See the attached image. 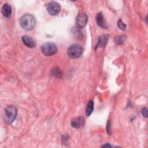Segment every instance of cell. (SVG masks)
Segmentation results:
<instances>
[{
    "label": "cell",
    "instance_id": "1",
    "mask_svg": "<svg viewBox=\"0 0 148 148\" xmlns=\"http://www.w3.org/2000/svg\"><path fill=\"white\" fill-rule=\"evenodd\" d=\"M21 27L26 30H31L36 25V20L34 17L30 14H25L20 19Z\"/></svg>",
    "mask_w": 148,
    "mask_h": 148
},
{
    "label": "cell",
    "instance_id": "2",
    "mask_svg": "<svg viewBox=\"0 0 148 148\" xmlns=\"http://www.w3.org/2000/svg\"><path fill=\"white\" fill-rule=\"evenodd\" d=\"M17 114V109L13 106H7L4 110L3 119L7 124H12L15 120Z\"/></svg>",
    "mask_w": 148,
    "mask_h": 148
},
{
    "label": "cell",
    "instance_id": "3",
    "mask_svg": "<svg viewBox=\"0 0 148 148\" xmlns=\"http://www.w3.org/2000/svg\"><path fill=\"white\" fill-rule=\"evenodd\" d=\"M83 52V47L78 44L71 45L67 50L68 56L71 58H77L80 57Z\"/></svg>",
    "mask_w": 148,
    "mask_h": 148
},
{
    "label": "cell",
    "instance_id": "4",
    "mask_svg": "<svg viewBox=\"0 0 148 148\" xmlns=\"http://www.w3.org/2000/svg\"><path fill=\"white\" fill-rule=\"evenodd\" d=\"M41 51L46 56H51L57 51L56 45L52 42H46L43 44L40 47Z\"/></svg>",
    "mask_w": 148,
    "mask_h": 148
},
{
    "label": "cell",
    "instance_id": "5",
    "mask_svg": "<svg viewBox=\"0 0 148 148\" xmlns=\"http://www.w3.org/2000/svg\"><path fill=\"white\" fill-rule=\"evenodd\" d=\"M88 17L85 13H79L76 17V26L78 28H84L87 23Z\"/></svg>",
    "mask_w": 148,
    "mask_h": 148
},
{
    "label": "cell",
    "instance_id": "6",
    "mask_svg": "<svg viewBox=\"0 0 148 148\" xmlns=\"http://www.w3.org/2000/svg\"><path fill=\"white\" fill-rule=\"evenodd\" d=\"M47 9L50 15L56 16L61 10V6L57 2L53 1L49 3Z\"/></svg>",
    "mask_w": 148,
    "mask_h": 148
},
{
    "label": "cell",
    "instance_id": "7",
    "mask_svg": "<svg viewBox=\"0 0 148 148\" xmlns=\"http://www.w3.org/2000/svg\"><path fill=\"white\" fill-rule=\"evenodd\" d=\"M23 43L29 48H34L36 46L35 41L33 38L28 35H24L21 38Z\"/></svg>",
    "mask_w": 148,
    "mask_h": 148
},
{
    "label": "cell",
    "instance_id": "8",
    "mask_svg": "<svg viewBox=\"0 0 148 148\" xmlns=\"http://www.w3.org/2000/svg\"><path fill=\"white\" fill-rule=\"evenodd\" d=\"M84 123V119L82 117H75L71 121V125L75 128H81Z\"/></svg>",
    "mask_w": 148,
    "mask_h": 148
},
{
    "label": "cell",
    "instance_id": "9",
    "mask_svg": "<svg viewBox=\"0 0 148 148\" xmlns=\"http://www.w3.org/2000/svg\"><path fill=\"white\" fill-rule=\"evenodd\" d=\"M12 7L8 3H5L1 9V12L2 15L6 18H10L11 14H12Z\"/></svg>",
    "mask_w": 148,
    "mask_h": 148
},
{
    "label": "cell",
    "instance_id": "10",
    "mask_svg": "<svg viewBox=\"0 0 148 148\" xmlns=\"http://www.w3.org/2000/svg\"><path fill=\"white\" fill-rule=\"evenodd\" d=\"M109 36L108 35H102L98 38V43L96 46V48L105 47L108 43Z\"/></svg>",
    "mask_w": 148,
    "mask_h": 148
},
{
    "label": "cell",
    "instance_id": "11",
    "mask_svg": "<svg viewBox=\"0 0 148 148\" xmlns=\"http://www.w3.org/2000/svg\"><path fill=\"white\" fill-rule=\"evenodd\" d=\"M96 21H97V24L100 27L103 28H106L107 27L105 20L104 19V17H103V14L101 12H99L97 14Z\"/></svg>",
    "mask_w": 148,
    "mask_h": 148
},
{
    "label": "cell",
    "instance_id": "12",
    "mask_svg": "<svg viewBox=\"0 0 148 148\" xmlns=\"http://www.w3.org/2000/svg\"><path fill=\"white\" fill-rule=\"evenodd\" d=\"M94 110V102L92 101H90L87 104L86 108V114L87 116H90Z\"/></svg>",
    "mask_w": 148,
    "mask_h": 148
},
{
    "label": "cell",
    "instance_id": "13",
    "mask_svg": "<svg viewBox=\"0 0 148 148\" xmlns=\"http://www.w3.org/2000/svg\"><path fill=\"white\" fill-rule=\"evenodd\" d=\"M125 39H126L125 35H120V36H116L114 39V41L117 45H121L125 42Z\"/></svg>",
    "mask_w": 148,
    "mask_h": 148
},
{
    "label": "cell",
    "instance_id": "14",
    "mask_svg": "<svg viewBox=\"0 0 148 148\" xmlns=\"http://www.w3.org/2000/svg\"><path fill=\"white\" fill-rule=\"evenodd\" d=\"M52 75L56 77H61L62 75V73L60 68H55L52 71Z\"/></svg>",
    "mask_w": 148,
    "mask_h": 148
},
{
    "label": "cell",
    "instance_id": "15",
    "mask_svg": "<svg viewBox=\"0 0 148 148\" xmlns=\"http://www.w3.org/2000/svg\"><path fill=\"white\" fill-rule=\"evenodd\" d=\"M79 29H80V28H78L76 27V28L74 29V31H73V34L75 35L76 38H77V39L83 38V36L82 34V31Z\"/></svg>",
    "mask_w": 148,
    "mask_h": 148
},
{
    "label": "cell",
    "instance_id": "16",
    "mask_svg": "<svg viewBox=\"0 0 148 148\" xmlns=\"http://www.w3.org/2000/svg\"><path fill=\"white\" fill-rule=\"evenodd\" d=\"M118 27L120 29H121L122 31H125L126 29V25L125 23H124L121 20H120L118 22Z\"/></svg>",
    "mask_w": 148,
    "mask_h": 148
},
{
    "label": "cell",
    "instance_id": "17",
    "mask_svg": "<svg viewBox=\"0 0 148 148\" xmlns=\"http://www.w3.org/2000/svg\"><path fill=\"white\" fill-rule=\"evenodd\" d=\"M106 131L107 132L110 134L111 132V128H110V121H108L106 123Z\"/></svg>",
    "mask_w": 148,
    "mask_h": 148
},
{
    "label": "cell",
    "instance_id": "18",
    "mask_svg": "<svg viewBox=\"0 0 148 148\" xmlns=\"http://www.w3.org/2000/svg\"><path fill=\"white\" fill-rule=\"evenodd\" d=\"M147 108H143L142 109V114L143 115V116H144L145 117H147Z\"/></svg>",
    "mask_w": 148,
    "mask_h": 148
},
{
    "label": "cell",
    "instance_id": "19",
    "mask_svg": "<svg viewBox=\"0 0 148 148\" xmlns=\"http://www.w3.org/2000/svg\"><path fill=\"white\" fill-rule=\"evenodd\" d=\"M102 147H112V146L109 145V143H107V144H105V145H102Z\"/></svg>",
    "mask_w": 148,
    "mask_h": 148
}]
</instances>
